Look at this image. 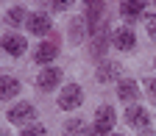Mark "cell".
<instances>
[{
	"label": "cell",
	"instance_id": "8",
	"mask_svg": "<svg viewBox=\"0 0 156 136\" xmlns=\"http://www.w3.org/2000/svg\"><path fill=\"white\" fill-rule=\"evenodd\" d=\"M20 92V81L14 75H0V100H11Z\"/></svg>",
	"mask_w": 156,
	"mask_h": 136
},
{
	"label": "cell",
	"instance_id": "11",
	"mask_svg": "<svg viewBox=\"0 0 156 136\" xmlns=\"http://www.w3.org/2000/svg\"><path fill=\"white\" fill-rule=\"evenodd\" d=\"M56 53H58V47H56L53 42H42V45L36 47L34 58H36V64H50L53 58H56Z\"/></svg>",
	"mask_w": 156,
	"mask_h": 136
},
{
	"label": "cell",
	"instance_id": "24",
	"mask_svg": "<svg viewBox=\"0 0 156 136\" xmlns=\"http://www.w3.org/2000/svg\"><path fill=\"white\" fill-rule=\"evenodd\" d=\"M114 136H120V133H114Z\"/></svg>",
	"mask_w": 156,
	"mask_h": 136
},
{
	"label": "cell",
	"instance_id": "9",
	"mask_svg": "<svg viewBox=\"0 0 156 136\" xmlns=\"http://www.w3.org/2000/svg\"><path fill=\"white\" fill-rule=\"evenodd\" d=\"M28 31L34 36H45L50 31V17H45V14H31L28 17Z\"/></svg>",
	"mask_w": 156,
	"mask_h": 136
},
{
	"label": "cell",
	"instance_id": "1",
	"mask_svg": "<svg viewBox=\"0 0 156 136\" xmlns=\"http://www.w3.org/2000/svg\"><path fill=\"white\" fill-rule=\"evenodd\" d=\"M84 103V92L78 83H67L62 89V94H58V108H64V111H73Z\"/></svg>",
	"mask_w": 156,
	"mask_h": 136
},
{
	"label": "cell",
	"instance_id": "5",
	"mask_svg": "<svg viewBox=\"0 0 156 136\" xmlns=\"http://www.w3.org/2000/svg\"><path fill=\"white\" fill-rule=\"evenodd\" d=\"M126 122H128L131 128H148L151 117H148V111H145L142 106H128V108H126Z\"/></svg>",
	"mask_w": 156,
	"mask_h": 136
},
{
	"label": "cell",
	"instance_id": "20",
	"mask_svg": "<svg viewBox=\"0 0 156 136\" xmlns=\"http://www.w3.org/2000/svg\"><path fill=\"white\" fill-rule=\"evenodd\" d=\"M50 3H53L56 11H64V8H70V6L75 3V0H50Z\"/></svg>",
	"mask_w": 156,
	"mask_h": 136
},
{
	"label": "cell",
	"instance_id": "2",
	"mask_svg": "<svg viewBox=\"0 0 156 136\" xmlns=\"http://www.w3.org/2000/svg\"><path fill=\"white\" fill-rule=\"evenodd\" d=\"M112 45H114L117 50H134L136 36H134L131 28H114V31H112Z\"/></svg>",
	"mask_w": 156,
	"mask_h": 136
},
{
	"label": "cell",
	"instance_id": "23",
	"mask_svg": "<svg viewBox=\"0 0 156 136\" xmlns=\"http://www.w3.org/2000/svg\"><path fill=\"white\" fill-rule=\"evenodd\" d=\"M148 92H151V94L156 97V78H153V81H148Z\"/></svg>",
	"mask_w": 156,
	"mask_h": 136
},
{
	"label": "cell",
	"instance_id": "14",
	"mask_svg": "<svg viewBox=\"0 0 156 136\" xmlns=\"http://www.w3.org/2000/svg\"><path fill=\"white\" fill-rule=\"evenodd\" d=\"M101 8H103V0H87V22H89V28L98 25V19H101Z\"/></svg>",
	"mask_w": 156,
	"mask_h": 136
},
{
	"label": "cell",
	"instance_id": "17",
	"mask_svg": "<svg viewBox=\"0 0 156 136\" xmlns=\"http://www.w3.org/2000/svg\"><path fill=\"white\" fill-rule=\"evenodd\" d=\"M106 50V33L101 31V33H98V39H95V56H101Z\"/></svg>",
	"mask_w": 156,
	"mask_h": 136
},
{
	"label": "cell",
	"instance_id": "7",
	"mask_svg": "<svg viewBox=\"0 0 156 136\" xmlns=\"http://www.w3.org/2000/svg\"><path fill=\"white\" fill-rule=\"evenodd\" d=\"M142 8H145V0H123L120 3V17L134 22V19L142 17Z\"/></svg>",
	"mask_w": 156,
	"mask_h": 136
},
{
	"label": "cell",
	"instance_id": "15",
	"mask_svg": "<svg viewBox=\"0 0 156 136\" xmlns=\"http://www.w3.org/2000/svg\"><path fill=\"white\" fill-rule=\"evenodd\" d=\"M64 136H89V128L84 125V120H70L64 125Z\"/></svg>",
	"mask_w": 156,
	"mask_h": 136
},
{
	"label": "cell",
	"instance_id": "25",
	"mask_svg": "<svg viewBox=\"0 0 156 136\" xmlns=\"http://www.w3.org/2000/svg\"><path fill=\"white\" fill-rule=\"evenodd\" d=\"M0 136H6V133H0Z\"/></svg>",
	"mask_w": 156,
	"mask_h": 136
},
{
	"label": "cell",
	"instance_id": "13",
	"mask_svg": "<svg viewBox=\"0 0 156 136\" xmlns=\"http://www.w3.org/2000/svg\"><path fill=\"white\" fill-rule=\"evenodd\" d=\"M117 75H120V64H114V61H106V64H101V67H98V81H101V83L114 81Z\"/></svg>",
	"mask_w": 156,
	"mask_h": 136
},
{
	"label": "cell",
	"instance_id": "6",
	"mask_svg": "<svg viewBox=\"0 0 156 136\" xmlns=\"http://www.w3.org/2000/svg\"><path fill=\"white\" fill-rule=\"evenodd\" d=\"M58 81H62V70H56V67H45L42 72H39V89H45V92H50V89H56L58 86Z\"/></svg>",
	"mask_w": 156,
	"mask_h": 136
},
{
	"label": "cell",
	"instance_id": "16",
	"mask_svg": "<svg viewBox=\"0 0 156 136\" xmlns=\"http://www.w3.org/2000/svg\"><path fill=\"white\" fill-rule=\"evenodd\" d=\"M6 19H9L11 25H20L23 19H28V14H25V8H20V6H17V8H11V11L6 14Z\"/></svg>",
	"mask_w": 156,
	"mask_h": 136
},
{
	"label": "cell",
	"instance_id": "12",
	"mask_svg": "<svg viewBox=\"0 0 156 136\" xmlns=\"http://www.w3.org/2000/svg\"><path fill=\"white\" fill-rule=\"evenodd\" d=\"M117 97L126 100V103H131V100L140 97V86H136L134 81H120V86H117Z\"/></svg>",
	"mask_w": 156,
	"mask_h": 136
},
{
	"label": "cell",
	"instance_id": "19",
	"mask_svg": "<svg viewBox=\"0 0 156 136\" xmlns=\"http://www.w3.org/2000/svg\"><path fill=\"white\" fill-rule=\"evenodd\" d=\"M23 136H45V128L42 125H31V128L23 131Z\"/></svg>",
	"mask_w": 156,
	"mask_h": 136
},
{
	"label": "cell",
	"instance_id": "22",
	"mask_svg": "<svg viewBox=\"0 0 156 136\" xmlns=\"http://www.w3.org/2000/svg\"><path fill=\"white\" fill-rule=\"evenodd\" d=\"M89 136H109V131H103V128L92 125V128H89Z\"/></svg>",
	"mask_w": 156,
	"mask_h": 136
},
{
	"label": "cell",
	"instance_id": "18",
	"mask_svg": "<svg viewBox=\"0 0 156 136\" xmlns=\"http://www.w3.org/2000/svg\"><path fill=\"white\" fill-rule=\"evenodd\" d=\"M145 25H148V36H151V39H156V14L145 17Z\"/></svg>",
	"mask_w": 156,
	"mask_h": 136
},
{
	"label": "cell",
	"instance_id": "21",
	"mask_svg": "<svg viewBox=\"0 0 156 136\" xmlns=\"http://www.w3.org/2000/svg\"><path fill=\"white\" fill-rule=\"evenodd\" d=\"M81 25H84V19H75V22H73V39H75V42L81 39Z\"/></svg>",
	"mask_w": 156,
	"mask_h": 136
},
{
	"label": "cell",
	"instance_id": "4",
	"mask_svg": "<svg viewBox=\"0 0 156 136\" xmlns=\"http://www.w3.org/2000/svg\"><path fill=\"white\" fill-rule=\"evenodd\" d=\"M0 47H3L9 56H23L28 45H25V39H23V36H17V33H6L3 39H0Z\"/></svg>",
	"mask_w": 156,
	"mask_h": 136
},
{
	"label": "cell",
	"instance_id": "10",
	"mask_svg": "<svg viewBox=\"0 0 156 136\" xmlns=\"http://www.w3.org/2000/svg\"><path fill=\"white\" fill-rule=\"evenodd\" d=\"M114 122H117V117H114V108H112V106H101V108H98V114H95V125H98V128L112 131Z\"/></svg>",
	"mask_w": 156,
	"mask_h": 136
},
{
	"label": "cell",
	"instance_id": "3",
	"mask_svg": "<svg viewBox=\"0 0 156 136\" xmlns=\"http://www.w3.org/2000/svg\"><path fill=\"white\" fill-rule=\"evenodd\" d=\"M36 117V108L31 106V103H20V106H14L11 111H9V120L14 122V125H25V122H31Z\"/></svg>",
	"mask_w": 156,
	"mask_h": 136
}]
</instances>
